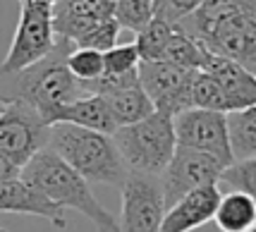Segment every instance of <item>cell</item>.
<instances>
[{
  "label": "cell",
  "instance_id": "6da1fadb",
  "mask_svg": "<svg viewBox=\"0 0 256 232\" xmlns=\"http://www.w3.org/2000/svg\"><path fill=\"white\" fill-rule=\"evenodd\" d=\"M72 48L74 41L58 36L56 48L46 58L14 72H0V103H24L53 124L62 106L86 96L82 82L67 65Z\"/></svg>",
  "mask_w": 256,
  "mask_h": 232
},
{
  "label": "cell",
  "instance_id": "7a4b0ae2",
  "mask_svg": "<svg viewBox=\"0 0 256 232\" xmlns=\"http://www.w3.org/2000/svg\"><path fill=\"white\" fill-rule=\"evenodd\" d=\"M175 26L192 34L206 50L232 58L256 74V0H204Z\"/></svg>",
  "mask_w": 256,
  "mask_h": 232
},
{
  "label": "cell",
  "instance_id": "3957f363",
  "mask_svg": "<svg viewBox=\"0 0 256 232\" xmlns=\"http://www.w3.org/2000/svg\"><path fill=\"white\" fill-rule=\"evenodd\" d=\"M22 177L36 189H41L58 206H62L65 210L72 208L89 218L98 232H120L118 218L94 196L89 180L79 175L53 148L44 146L41 151H36L32 160L22 168Z\"/></svg>",
  "mask_w": 256,
  "mask_h": 232
},
{
  "label": "cell",
  "instance_id": "277c9868",
  "mask_svg": "<svg viewBox=\"0 0 256 232\" xmlns=\"http://www.w3.org/2000/svg\"><path fill=\"white\" fill-rule=\"evenodd\" d=\"M48 148H53L91 184L122 187L130 175L112 134L86 130L72 122H56L48 132Z\"/></svg>",
  "mask_w": 256,
  "mask_h": 232
},
{
  "label": "cell",
  "instance_id": "5b68a950",
  "mask_svg": "<svg viewBox=\"0 0 256 232\" xmlns=\"http://www.w3.org/2000/svg\"><path fill=\"white\" fill-rule=\"evenodd\" d=\"M112 139L120 148L124 166L134 172H148V175H160L178 148L175 120L172 115L160 110L134 124L118 127Z\"/></svg>",
  "mask_w": 256,
  "mask_h": 232
},
{
  "label": "cell",
  "instance_id": "8992f818",
  "mask_svg": "<svg viewBox=\"0 0 256 232\" xmlns=\"http://www.w3.org/2000/svg\"><path fill=\"white\" fill-rule=\"evenodd\" d=\"M53 0H24L10 50L0 62V72H14L46 58L56 48Z\"/></svg>",
  "mask_w": 256,
  "mask_h": 232
},
{
  "label": "cell",
  "instance_id": "52a82bcc",
  "mask_svg": "<svg viewBox=\"0 0 256 232\" xmlns=\"http://www.w3.org/2000/svg\"><path fill=\"white\" fill-rule=\"evenodd\" d=\"M122 210H120V232H160V222L166 216V199L160 175L134 172L124 180Z\"/></svg>",
  "mask_w": 256,
  "mask_h": 232
},
{
  "label": "cell",
  "instance_id": "ba28073f",
  "mask_svg": "<svg viewBox=\"0 0 256 232\" xmlns=\"http://www.w3.org/2000/svg\"><path fill=\"white\" fill-rule=\"evenodd\" d=\"M223 170L225 163L218 160L216 156L178 144L168 168L160 172L166 208L178 204L182 196H187L194 189L206 187V184H220Z\"/></svg>",
  "mask_w": 256,
  "mask_h": 232
},
{
  "label": "cell",
  "instance_id": "9c48e42d",
  "mask_svg": "<svg viewBox=\"0 0 256 232\" xmlns=\"http://www.w3.org/2000/svg\"><path fill=\"white\" fill-rule=\"evenodd\" d=\"M48 132L50 124L34 108L10 103L0 112V156L24 168L36 151L48 146Z\"/></svg>",
  "mask_w": 256,
  "mask_h": 232
},
{
  "label": "cell",
  "instance_id": "30bf717a",
  "mask_svg": "<svg viewBox=\"0 0 256 232\" xmlns=\"http://www.w3.org/2000/svg\"><path fill=\"white\" fill-rule=\"evenodd\" d=\"M196 70L180 67L170 60H142L139 62V79L142 86L154 100L156 110L178 115V112L194 108L192 103V82Z\"/></svg>",
  "mask_w": 256,
  "mask_h": 232
},
{
  "label": "cell",
  "instance_id": "8fae6325",
  "mask_svg": "<svg viewBox=\"0 0 256 232\" xmlns=\"http://www.w3.org/2000/svg\"><path fill=\"white\" fill-rule=\"evenodd\" d=\"M175 134L180 146H190L196 151L216 156L225 168L232 163L230 134H228V112L206 110V108H187L175 118Z\"/></svg>",
  "mask_w": 256,
  "mask_h": 232
},
{
  "label": "cell",
  "instance_id": "7c38bea8",
  "mask_svg": "<svg viewBox=\"0 0 256 232\" xmlns=\"http://www.w3.org/2000/svg\"><path fill=\"white\" fill-rule=\"evenodd\" d=\"M0 213L38 216V218H46L58 230L67 228L65 208L48 199L41 189L29 184L22 175L0 182Z\"/></svg>",
  "mask_w": 256,
  "mask_h": 232
},
{
  "label": "cell",
  "instance_id": "4fadbf2b",
  "mask_svg": "<svg viewBox=\"0 0 256 232\" xmlns=\"http://www.w3.org/2000/svg\"><path fill=\"white\" fill-rule=\"evenodd\" d=\"M223 192L218 184H206L182 196L178 204L166 208L160 232H192L216 218Z\"/></svg>",
  "mask_w": 256,
  "mask_h": 232
},
{
  "label": "cell",
  "instance_id": "5bb4252c",
  "mask_svg": "<svg viewBox=\"0 0 256 232\" xmlns=\"http://www.w3.org/2000/svg\"><path fill=\"white\" fill-rule=\"evenodd\" d=\"M201 70H206L211 77L218 79V84L228 94L230 110L256 106V74L249 72L244 65H240L237 60L206 50V60Z\"/></svg>",
  "mask_w": 256,
  "mask_h": 232
},
{
  "label": "cell",
  "instance_id": "9a60e30c",
  "mask_svg": "<svg viewBox=\"0 0 256 232\" xmlns=\"http://www.w3.org/2000/svg\"><path fill=\"white\" fill-rule=\"evenodd\" d=\"M115 0H56L53 26L58 36L77 41L100 20L112 17Z\"/></svg>",
  "mask_w": 256,
  "mask_h": 232
},
{
  "label": "cell",
  "instance_id": "2e32d148",
  "mask_svg": "<svg viewBox=\"0 0 256 232\" xmlns=\"http://www.w3.org/2000/svg\"><path fill=\"white\" fill-rule=\"evenodd\" d=\"M56 122H72V124L86 127V130H96V132H106V134L118 132V122L112 118L110 106H108V100L103 98L100 94H86V96L62 106L56 115Z\"/></svg>",
  "mask_w": 256,
  "mask_h": 232
},
{
  "label": "cell",
  "instance_id": "e0dca14e",
  "mask_svg": "<svg viewBox=\"0 0 256 232\" xmlns=\"http://www.w3.org/2000/svg\"><path fill=\"white\" fill-rule=\"evenodd\" d=\"M213 220L220 232H249L256 225V199L232 189L220 196Z\"/></svg>",
  "mask_w": 256,
  "mask_h": 232
},
{
  "label": "cell",
  "instance_id": "ac0fdd59",
  "mask_svg": "<svg viewBox=\"0 0 256 232\" xmlns=\"http://www.w3.org/2000/svg\"><path fill=\"white\" fill-rule=\"evenodd\" d=\"M103 98L108 100L118 127L134 124V122L144 120V118L156 112V106H154V100L148 98V94L144 91L142 82L134 84V86H124V88H120V91L103 94Z\"/></svg>",
  "mask_w": 256,
  "mask_h": 232
},
{
  "label": "cell",
  "instance_id": "d6986e66",
  "mask_svg": "<svg viewBox=\"0 0 256 232\" xmlns=\"http://www.w3.org/2000/svg\"><path fill=\"white\" fill-rule=\"evenodd\" d=\"M228 134L234 160L256 158V106L228 112Z\"/></svg>",
  "mask_w": 256,
  "mask_h": 232
},
{
  "label": "cell",
  "instance_id": "ffe728a7",
  "mask_svg": "<svg viewBox=\"0 0 256 232\" xmlns=\"http://www.w3.org/2000/svg\"><path fill=\"white\" fill-rule=\"evenodd\" d=\"M172 34H175V24L166 22L163 17L156 14L142 32L136 34V41H134L136 48H139L142 60H163Z\"/></svg>",
  "mask_w": 256,
  "mask_h": 232
},
{
  "label": "cell",
  "instance_id": "44dd1931",
  "mask_svg": "<svg viewBox=\"0 0 256 232\" xmlns=\"http://www.w3.org/2000/svg\"><path fill=\"white\" fill-rule=\"evenodd\" d=\"M192 103L194 108H206V110L230 112V100L218 79L211 77L206 70H196L194 82H192Z\"/></svg>",
  "mask_w": 256,
  "mask_h": 232
},
{
  "label": "cell",
  "instance_id": "7402d4cb",
  "mask_svg": "<svg viewBox=\"0 0 256 232\" xmlns=\"http://www.w3.org/2000/svg\"><path fill=\"white\" fill-rule=\"evenodd\" d=\"M163 60H170L180 67H190V70H201L204 67V60H206V48L192 36V34L182 32L180 26H175V34L168 44L166 58Z\"/></svg>",
  "mask_w": 256,
  "mask_h": 232
},
{
  "label": "cell",
  "instance_id": "603a6c76",
  "mask_svg": "<svg viewBox=\"0 0 256 232\" xmlns=\"http://www.w3.org/2000/svg\"><path fill=\"white\" fill-rule=\"evenodd\" d=\"M112 17L122 29L139 34L156 17V5L154 0H115Z\"/></svg>",
  "mask_w": 256,
  "mask_h": 232
},
{
  "label": "cell",
  "instance_id": "cb8c5ba5",
  "mask_svg": "<svg viewBox=\"0 0 256 232\" xmlns=\"http://www.w3.org/2000/svg\"><path fill=\"white\" fill-rule=\"evenodd\" d=\"M67 65H70L72 74H74L82 84H89V82L98 79L100 74L106 72L103 53H100V50H94V48H79V46H74L70 58H67Z\"/></svg>",
  "mask_w": 256,
  "mask_h": 232
},
{
  "label": "cell",
  "instance_id": "d4e9b609",
  "mask_svg": "<svg viewBox=\"0 0 256 232\" xmlns=\"http://www.w3.org/2000/svg\"><path fill=\"white\" fill-rule=\"evenodd\" d=\"M120 32H122V26L115 22V17H108V20L96 22L84 36H79L74 41V46H79V48H94V50L106 53V50H110L112 46H118Z\"/></svg>",
  "mask_w": 256,
  "mask_h": 232
},
{
  "label": "cell",
  "instance_id": "484cf974",
  "mask_svg": "<svg viewBox=\"0 0 256 232\" xmlns=\"http://www.w3.org/2000/svg\"><path fill=\"white\" fill-rule=\"evenodd\" d=\"M220 182L228 184L230 189L244 192L256 199V158H244V160H234L223 170Z\"/></svg>",
  "mask_w": 256,
  "mask_h": 232
},
{
  "label": "cell",
  "instance_id": "4316f807",
  "mask_svg": "<svg viewBox=\"0 0 256 232\" xmlns=\"http://www.w3.org/2000/svg\"><path fill=\"white\" fill-rule=\"evenodd\" d=\"M103 60H106V72L108 74H127V72L139 70L142 56H139L136 44H118L112 46L110 50L103 53Z\"/></svg>",
  "mask_w": 256,
  "mask_h": 232
},
{
  "label": "cell",
  "instance_id": "83f0119b",
  "mask_svg": "<svg viewBox=\"0 0 256 232\" xmlns=\"http://www.w3.org/2000/svg\"><path fill=\"white\" fill-rule=\"evenodd\" d=\"M201 5H204V0H160L156 8V14L170 24H178L184 17L194 14Z\"/></svg>",
  "mask_w": 256,
  "mask_h": 232
},
{
  "label": "cell",
  "instance_id": "f1b7e54d",
  "mask_svg": "<svg viewBox=\"0 0 256 232\" xmlns=\"http://www.w3.org/2000/svg\"><path fill=\"white\" fill-rule=\"evenodd\" d=\"M20 175H22V168L17 166V163H12L10 158L0 156V182L12 180V177H20Z\"/></svg>",
  "mask_w": 256,
  "mask_h": 232
},
{
  "label": "cell",
  "instance_id": "f546056e",
  "mask_svg": "<svg viewBox=\"0 0 256 232\" xmlns=\"http://www.w3.org/2000/svg\"><path fill=\"white\" fill-rule=\"evenodd\" d=\"M158 2H160V0H154V5H156V8H158Z\"/></svg>",
  "mask_w": 256,
  "mask_h": 232
},
{
  "label": "cell",
  "instance_id": "4dcf8cb0",
  "mask_svg": "<svg viewBox=\"0 0 256 232\" xmlns=\"http://www.w3.org/2000/svg\"><path fill=\"white\" fill-rule=\"evenodd\" d=\"M249 232H256V225H254V228H252V230H249Z\"/></svg>",
  "mask_w": 256,
  "mask_h": 232
},
{
  "label": "cell",
  "instance_id": "1f68e13d",
  "mask_svg": "<svg viewBox=\"0 0 256 232\" xmlns=\"http://www.w3.org/2000/svg\"><path fill=\"white\" fill-rule=\"evenodd\" d=\"M0 232H5V230H2V228H0Z\"/></svg>",
  "mask_w": 256,
  "mask_h": 232
},
{
  "label": "cell",
  "instance_id": "d6a6232c",
  "mask_svg": "<svg viewBox=\"0 0 256 232\" xmlns=\"http://www.w3.org/2000/svg\"><path fill=\"white\" fill-rule=\"evenodd\" d=\"M20 2H24V0H20Z\"/></svg>",
  "mask_w": 256,
  "mask_h": 232
}]
</instances>
